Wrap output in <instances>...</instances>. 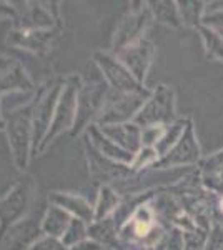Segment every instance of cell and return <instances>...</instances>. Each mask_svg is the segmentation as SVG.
<instances>
[{"mask_svg": "<svg viewBox=\"0 0 223 250\" xmlns=\"http://www.w3.org/2000/svg\"><path fill=\"white\" fill-rule=\"evenodd\" d=\"M222 205H223V202H222Z\"/></svg>", "mask_w": 223, "mask_h": 250, "instance_id": "1", "label": "cell"}]
</instances>
